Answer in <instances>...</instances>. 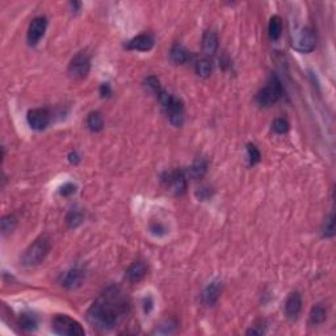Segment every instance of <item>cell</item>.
<instances>
[{"instance_id":"32","label":"cell","mask_w":336,"mask_h":336,"mask_svg":"<svg viewBox=\"0 0 336 336\" xmlns=\"http://www.w3.org/2000/svg\"><path fill=\"white\" fill-rule=\"evenodd\" d=\"M100 93H101V96H111L112 93V89L111 87H109V84L108 83H104V84H101V87H100Z\"/></svg>"},{"instance_id":"5","label":"cell","mask_w":336,"mask_h":336,"mask_svg":"<svg viewBox=\"0 0 336 336\" xmlns=\"http://www.w3.org/2000/svg\"><path fill=\"white\" fill-rule=\"evenodd\" d=\"M317 38L310 28H299L292 32V46L301 53L314 50Z\"/></svg>"},{"instance_id":"4","label":"cell","mask_w":336,"mask_h":336,"mask_svg":"<svg viewBox=\"0 0 336 336\" xmlns=\"http://www.w3.org/2000/svg\"><path fill=\"white\" fill-rule=\"evenodd\" d=\"M52 327L54 333L58 335H67V336H83L85 335L84 329L78 321H75L68 315H57L52 322Z\"/></svg>"},{"instance_id":"10","label":"cell","mask_w":336,"mask_h":336,"mask_svg":"<svg viewBox=\"0 0 336 336\" xmlns=\"http://www.w3.org/2000/svg\"><path fill=\"white\" fill-rule=\"evenodd\" d=\"M126 49L129 50H139V52H148L154 48V38L150 34H139L137 37L132 38L126 42Z\"/></svg>"},{"instance_id":"24","label":"cell","mask_w":336,"mask_h":336,"mask_svg":"<svg viewBox=\"0 0 336 336\" xmlns=\"http://www.w3.org/2000/svg\"><path fill=\"white\" fill-rule=\"evenodd\" d=\"M322 234L326 238L334 237V234H335V217H334L333 213L326 218L325 225H323V229H322Z\"/></svg>"},{"instance_id":"2","label":"cell","mask_w":336,"mask_h":336,"mask_svg":"<svg viewBox=\"0 0 336 336\" xmlns=\"http://www.w3.org/2000/svg\"><path fill=\"white\" fill-rule=\"evenodd\" d=\"M50 251V239L48 237H40L30 244L29 248L24 252L22 256V264L25 267L38 266L40 263L45 260Z\"/></svg>"},{"instance_id":"22","label":"cell","mask_w":336,"mask_h":336,"mask_svg":"<svg viewBox=\"0 0 336 336\" xmlns=\"http://www.w3.org/2000/svg\"><path fill=\"white\" fill-rule=\"evenodd\" d=\"M326 317H327V311L322 305H315L313 309H311L310 313V322L313 325H321L326 321Z\"/></svg>"},{"instance_id":"14","label":"cell","mask_w":336,"mask_h":336,"mask_svg":"<svg viewBox=\"0 0 336 336\" xmlns=\"http://www.w3.org/2000/svg\"><path fill=\"white\" fill-rule=\"evenodd\" d=\"M187 176L183 171H175L168 175V183L176 195H183L187 189Z\"/></svg>"},{"instance_id":"34","label":"cell","mask_w":336,"mask_h":336,"mask_svg":"<svg viewBox=\"0 0 336 336\" xmlns=\"http://www.w3.org/2000/svg\"><path fill=\"white\" fill-rule=\"evenodd\" d=\"M70 160H71V162H72V163H78V162H79L78 155H76V154H75V152H74V154H71V155H70Z\"/></svg>"},{"instance_id":"23","label":"cell","mask_w":336,"mask_h":336,"mask_svg":"<svg viewBox=\"0 0 336 336\" xmlns=\"http://www.w3.org/2000/svg\"><path fill=\"white\" fill-rule=\"evenodd\" d=\"M19 322L21 329L26 330V331H32L37 327V319L32 314H21Z\"/></svg>"},{"instance_id":"15","label":"cell","mask_w":336,"mask_h":336,"mask_svg":"<svg viewBox=\"0 0 336 336\" xmlns=\"http://www.w3.org/2000/svg\"><path fill=\"white\" fill-rule=\"evenodd\" d=\"M83 280H84V272L79 268H74L70 272H67L66 276L63 277L62 285L67 289H75L80 286Z\"/></svg>"},{"instance_id":"8","label":"cell","mask_w":336,"mask_h":336,"mask_svg":"<svg viewBox=\"0 0 336 336\" xmlns=\"http://www.w3.org/2000/svg\"><path fill=\"white\" fill-rule=\"evenodd\" d=\"M28 124L32 129L34 130H44L50 122V115L46 109L37 108V109H32L28 112Z\"/></svg>"},{"instance_id":"13","label":"cell","mask_w":336,"mask_h":336,"mask_svg":"<svg viewBox=\"0 0 336 336\" xmlns=\"http://www.w3.org/2000/svg\"><path fill=\"white\" fill-rule=\"evenodd\" d=\"M221 289L222 285L221 282H218V281H213L211 284L207 285L206 289H205L202 293L203 303L207 305V306H213V305H215L218 298H219V294H221Z\"/></svg>"},{"instance_id":"19","label":"cell","mask_w":336,"mask_h":336,"mask_svg":"<svg viewBox=\"0 0 336 336\" xmlns=\"http://www.w3.org/2000/svg\"><path fill=\"white\" fill-rule=\"evenodd\" d=\"M268 32H269L270 40H278L282 33V20L280 16H273L269 20V25H268Z\"/></svg>"},{"instance_id":"29","label":"cell","mask_w":336,"mask_h":336,"mask_svg":"<svg viewBox=\"0 0 336 336\" xmlns=\"http://www.w3.org/2000/svg\"><path fill=\"white\" fill-rule=\"evenodd\" d=\"M146 85L148 87V89L151 91V92H154L158 96L159 93L162 92V88H160V83H159L158 79L155 78V76H150V78L146 80Z\"/></svg>"},{"instance_id":"21","label":"cell","mask_w":336,"mask_h":336,"mask_svg":"<svg viewBox=\"0 0 336 336\" xmlns=\"http://www.w3.org/2000/svg\"><path fill=\"white\" fill-rule=\"evenodd\" d=\"M87 125L92 132H100L104 126L103 116L100 115L99 112H92L89 113L88 119H87Z\"/></svg>"},{"instance_id":"18","label":"cell","mask_w":336,"mask_h":336,"mask_svg":"<svg viewBox=\"0 0 336 336\" xmlns=\"http://www.w3.org/2000/svg\"><path fill=\"white\" fill-rule=\"evenodd\" d=\"M170 57L172 62L176 63V65H181V63L187 62V60H188L189 57V53L184 46L176 44L172 46V49H171Z\"/></svg>"},{"instance_id":"6","label":"cell","mask_w":336,"mask_h":336,"mask_svg":"<svg viewBox=\"0 0 336 336\" xmlns=\"http://www.w3.org/2000/svg\"><path fill=\"white\" fill-rule=\"evenodd\" d=\"M91 70V60L88 54L85 53H79L72 58L68 67L71 76L74 79H84L89 74Z\"/></svg>"},{"instance_id":"33","label":"cell","mask_w":336,"mask_h":336,"mask_svg":"<svg viewBox=\"0 0 336 336\" xmlns=\"http://www.w3.org/2000/svg\"><path fill=\"white\" fill-rule=\"evenodd\" d=\"M247 334H248V335H251V334H252V335H262L263 331H259V330L251 329V330H248Z\"/></svg>"},{"instance_id":"17","label":"cell","mask_w":336,"mask_h":336,"mask_svg":"<svg viewBox=\"0 0 336 336\" xmlns=\"http://www.w3.org/2000/svg\"><path fill=\"white\" fill-rule=\"evenodd\" d=\"M218 49V36L211 32V30H207L205 32L202 37V50L205 54L207 56H213Z\"/></svg>"},{"instance_id":"11","label":"cell","mask_w":336,"mask_h":336,"mask_svg":"<svg viewBox=\"0 0 336 336\" xmlns=\"http://www.w3.org/2000/svg\"><path fill=\"white\" fill-rule=\"evenodd\" d=\"M147 273V264L143 260H137L126 270V278L130 282H139Z\"/></svg>"},{"instance_id":"1","label":"cell","mask_w":336,"mask_h":336,"mask_svg":"<svg viewBox=\"0 0 336 336\" xmlns=\"http://www.w3.org/2000/svg\"><path fill=\"white\" fill-rule=\"evenodd\" d=\"M130 302L117 286H109L88 309L87 318L100 330H112L128 315Z\"/></svg>"},{"instance_id":"31","label":"cell","mask_w":336,"mask_h":336,"mask_svg":"<svg viewBox=\"0 0 336 336\" xmlns=\"http://www.w3.org/2000/svg\"><path fill=\"white\" fill-rule=\"evenodd\" d=\"M211 188H209V187H202V188L200 189V191H197V196H199V199L201 200H206L207 197L211 196Z\"/></svg>"},{"instance_id":"25","label":"cell","mask_w":336,"mask_h":336,"mask_svg":"<svg viewBox=\"0 0 336 336\" xmlns=\"http://www.w3.org/2000/svg\"><path fill=\"white\" fill-rule=\"evenodd\" d=\"M16 225H17V221L13 215H7L1 219V231L3 234L12 233L15 230Z\"/></svg>"},{"instance_id":"9","label":"cell","mask_w":336,"mask_h":336,"mask_svg":"<svg viewBox=\"0 0 336 336\" xmlns=\"http://www.w3.org/2000/svg\"><path fill=\"white\" fill-rule=\"evenodd\" d=\"M166 111L168 113L171 124L175 126H181V124L184 121V105L179 97L172 96V100L168 104V107L166 108Z\"/></svg>"},{"instance_id":"12","label":"cell","mask_w":336,"mask_h":336,"mask_svg":"<svg viewBox=\"0 0 336 336\" xmlns=\"http://www.w3.org/2000/svg\"><path fill=\"white\" fill-rule=\"evenodd\" d=\"M302 309V298L298 292L292 293L286 299L285 303V313L289 319H296L298 317L299 311Z\"/></svg>"},{"instance_id":"28","label":"cell","mask_w":336,"mask_h":336,"mask_svg":"<svg viewBox=\"0 0 336 336\" xmlns=\"http://www.w3.org/2000/svg\"><path fill=\"white\" fill-rule=\"evenodd\" d=\"M273 130L278 134H284L289 130V122L285 119H277L273 122Z\"/></svg>"},{"instance_id":"27","label":"cell","mask_w":336,"mask_h":336,"mask_svg":"<svg viewBox=\"0 0 336 336\" xmlns=\"http://www.w3.org/2000/svg\"><path fill=\"white\" fill-rule=\"evenodd\" d=\"M247 152H248V159H250V164H251V166H255L256 163L260 162L262 155H260V151H259L255 144H251V143L248 144Z\"/></svg>"},{"instance_id":"16","label":"cell","mask_w":336,"mask_h":336,"mask_svg":"<svg viewBox=\"0 0 336 336\" xmlns=\"http://www.w3.org/2000/svg\"><path fill=\"white\" fill-rule=\"evenodd\" d=\"M207 171V162L205 159L199 158L196 159L195 162L192 163V166L188 167V170L185 171V176H189L193 180H197V179H201L205 176Z\"/></svg>"},{"instance_id":"26","label":"cell","mask_w":336,"mask_h":336,"mask_svg":"<svg viewBox=\"0 0 336 336\" xmlns=\"http://www.w3.org/2000/svg\"><path fill=\"white\" fill-rule=\"evenodd\" d=\"M66 222L68 227L71 229H75V227H78V226L81 225V222H83V214L79 213V211H71L68 213V215L66 217Z\"/></svg>"},{"instance_id":"30","label":"cell","mask_w":336,"mask_h":336,"mask_svg":"<svg viewBox=\"0 0 336 336\" xmlns=\"http://www.w3.org/2000/svg\"><path fill=\"white\" fill-rule=\"evenodd\" d=\"M75 191H76V185L72 183H66L61 187L60 193L62 196H71V195H74Z\"/></svg>"},{"instance_id":"3","label":"cell","mask_w":336,"mask_h":336,"mask_svg":"<svg viewBox=\"0 0 336 336\" xmlns=\"http://www.w3.org/2000/svg\"><path fill=\"white\" fill-rule=\"evenodd\" d=\"M281 96H282L281 81L277 79V76H272L266 87L259 91V93L256 95V101L260 107H270L277 103Z\"/></svg>"},{"instance_id":"7","label":"cell","mask_w":336,"mask_h":336,"mask_svg":"<svg viewBox=\"0 0 336 336\" xmlns=\"http://www.w3.org/2000/svg\"><path fill=\"white\" fill-rule=\"evenodd\" d=\"M46 26H48V20L44 16H38L32 20L28 29V42L29 45L34 46L44 37L45 32H46Z\"/></svg>"},{"instance_id":"20","label":"cell","mask_w":336,"mask_h":336,"mask_svg":"<svg viewBox=\"0 0 336 336\" xmlns=\"http://www.w3.org/2000/svg\"><path fill=\"white\" fill-rule=\"evenodd\" d=\"M213 71V65L207 58H202V60L197 61L196 63V74L201 78H209Z\"/></svg>"}]
</instances>
